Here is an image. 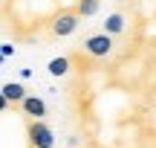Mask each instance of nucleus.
I'll list each match as a JSON object with an SVG mask.
<instances>
[{
	"instance_id": "1",
	"label": "nucleus",
	"mask_w": 156,
	"mask_h": 148,
	"mask_svg": "<svg viewBox=\"0 0 156 148\" xmlns=\"http://www.w3.org/2000/svg\"><path fill=\"white\" fill-rule=\"evenodd\" d=\"M84 50H87L93 58H107V55L113 52V35H110V32L90 35V38L84 41Z\"/></svg>"
},
{
	"instance_id": "2",
	"label": "nucleus",
	"mask_w": 156,
	"mask_h": 148,
	"mask_svg": "<svg viewBox=\"0 0 156 148\" xmlns=\"http://www.w3.org/2000/svg\"><path fill=\"white\" fill-rule=\"evenodd\" d=\"M26 137H29V145H55V134H52V128L44 125L41 119H32L26 125Z\"/></svg>"
},
{
	"instance_id": "3",
	"label": "nucleus",
	"mask_w": 156,
	"mask_h": 148,
	"mask_svg": "<svg viewBox=\"0 0 156 148\" xmlns=\"http://www.w3.org/2000/svg\"><path fill=\"white\" fill-rule=\"evenodd\" d=\"M78 17H81V12H61V15L52 20V35L55 38H67V35H73L78 29Z\"/></svg>"
},
{
	"instance_id": "4",
	"label": "nucleus",
	"mask_w": 156,
	"mask_h": 148,
	"mask_svg": "<svg viewBox=\"0 0 156 148\" xmlns=\"http://www.w3.org/2000/svg\"><path fill=\"white\" fill-rule=\"evenodd\" d=\"M20 110L29 116V119H44V116H46V102L41 96H26L20 102Z\"/></svg>"
},
{
	"instance_id": "5",
	"label": "nucleus",
	"mask_w": 156,
	"mask_h": 148,
	"mask_svg": "<svg viewBox=\"0 0 156 148\" xmlns=\"http://www.w3.org/2000/svg\"><path fill=\"white\" fill-rule=\"evenodd\" d=\"M0 93H3V96H6V99H9V102H12V105H15V102H17V105H20V102H23V99H26V96H29V93H26V87H23V84H20V81H6V84H3V90H0Z\"/></svg>"
},
{
	"instance_id": "6",
	"label": "nucleus",
	"mask_w": 156,
	"mask_h": 148,
	"mask_svg": "<svg viewBox=\"0 0 156 148\" xmlns=\"http://www.w3.org/2000/svg\"><path fill=\"white\" fill-rule=\"evenodd\" d=\"M124 15H119V12H113V15H107V20H104V32H110V35H122L124 32Z\"/></svg>"
},
{
	"instance_id": "7",
	"label": "nucleus",
	"mask_w": 156,
	"mask_h": 148,
	"mask_svg": "<svg viewBox=\"0 0 156 148\" xmlns=\"http://www.w3.org/2000/svg\"><path fill=\"white\" fill-rule=\"evenodd\" d=\"M67 73H69V58H67V55H55V58L49 61V76L64 79Z\"/></svg>"
},
{
	"instance_id": "8",
	"label": "nucleus",
	"mask_w": 156,
	"mask_h": 148,
	"mask_svg": "<svg viewBox=\"0 0 156 148\" xmlns=\"http://www.w3.org/2000/svg\"><path fill=\"white\" fill-rule=\"evenodd\" d=\"M78 12H81V17H90L98 12V0H78Z\"/></svg>"
},
{
	"instance_id": "9",
	"label": "nucleus",
	"mask_w": 156,
	"mask_h": 148,
	"mask_svg": "<svg viewBox=\"0 0 156 148\" xmlns=\"http://www.w3.org/2000/svg\"><path fill=\"white\" fill-rule=\"evenodd\" d=\"M0 55H3V58H12V55H15V46H12V44H3V46H0Z\"/></svg>"
},
{
	"instance_id": "10",
	"label": "nucleus",
	"mask_w": 156,
	"mask_h": 148,
	"mask_svg": "<svg viewBox=\"0 0 156 148\" xmlns=\"http://www.w3.org/2000/svg\"><path fill=\"white\" fill-rule=\"evenodd\" d=\"M32 148H55V145H32Z\"/></svg>"
}]
</instances>
